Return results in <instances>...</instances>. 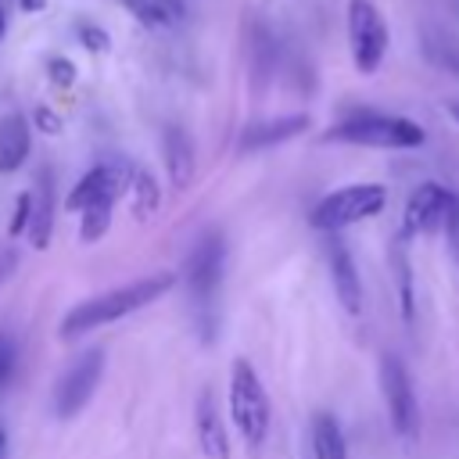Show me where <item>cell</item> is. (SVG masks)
<instances>
[{
	"mask_svg": "<svg viewBox=\"0 0 459 459\" xmlns=\"http://www.w3.org/2000/svg\"><path fill=\"white\" fill-rule=\"evenodd\" d=\"M194 427H197V445L208 459H230V437H226V423L219 416V405L212 398V391H201L197 398V412H194Z\"/></svg>",
	"mask_w": 459,
	"mask_h": 459,
	"instance_id": "cell-13",
	"label": "cell"
},
{
	"mask_svg": "<svg viewBox=\"0 0 459 459\" xmlns=\"http://www.w3.org/2000/svg\"><path fill=\"white\" fill-rule=\"evenodd\" d=\"M448 115L459 122V100H448Z\"/></svg>",
	"mask_w": 459,
	"mask_h": 459,
	"instance_id": "cell-24",
	"label": "cell"
},
{
	"mask_svg": "<svg viewBox=\"0 0 459 459\" xmlns=\"http://www.w3.org/2000/svg\"><path fill=\"white\" fill-rule=\"evenodd\" d=\"M230 416L240 430V437L258 448L269 434V420H273V409H269V394L258 380V373L251 369L247 359H237L233 362V377H230Z\"/></svg>",
	"mask_w": 459,
	"mask_h": 459,
	"instance_id": "cell-4",
	"label": "cell"
},
{
	"mask_svg": "<svg viewBox=\"0 0 459 459\" xmlns=\"http://www.w3.org/2000/svg\"><path fill=\"white\" fill-rule=\"evenodd\" d=\"M111 212H115V201H100V204L86 208V212H82V226H79V237H82L86 244L100 240V237H104V230L111 226Z\"/></svg>",
	"mask_w": 459,
	"mask_h": 459,
	"instance_id": "cell-19",
	"label": "cell"
},
{
	"mask_svg": "<svg viewBox=\"0 0 459 459\" xmlns=\"http://www.w3.org/2000/svg\"><path fill=\"white\" fill-rule=\"evenodd\" d=\"M161 154H165L169 183L176 190H186L194 183V172H197V151H194L190 133L183 126H169L165 136H161Z\"/></svg>",
	"mask_w": 459,
	"mask_h": 459,
	"instance_id": "cell-12",
	"label": "cell"
},
{
	"mask_svg": "<svg viewBox=\"0 0 459 459\" xmlns=\"http://www.w3.org/2000/svg\"><path fill=\"white\" fill-rule=\"evenodd\" d=\"M126 179H129V172H126L122 161H100V165H93V169L72 186L68 208H72V212H86V208H93V204H100V201H118V194L126 190Z\"/></svg>",
	"mask_w": 459,
	"mask_h": 459,
	"instance_id": "cell-10",
	"label": "cell"
},
{
	"mask_svg": "<svg viewBox=\"0 0 459 459\" xmlns=\"http://www.w3.org/2000/svg\"><path fill=\"white\" fill-rule=\"evenodd\" d=\"M4 29H7V18H4V7H0V36H4Z\"/></svg>",
	"mask_w": 459,
	"mask_h": 459,
	"instance_id": "cell-26",
	"label": "cell"
},
{
	"mask_svg": "<svg viewBox=\"0 0 459 459\" xmlns=\"http://www.w3.org/2000/svg\"><path fill=\"white\" fill-rule=\"evenodd\" d=\"M172 283H176L172 273H151V276L133 280V283H126V287L104 290V294H97V298H86V301H79V305L65 316L61 337H65V341H75V337H82V333H90V330H97V326H108V323H115V319H122V316H129V312H136V308L158 301L165 290H172Z\"/></svg>",
	"mask_w": 459,
	"mask_h": 459,
	"instance_id": "cell-1",
	"label": "cell"
},
{
	"mask_svg": "<svg viewBox=\"0 0 459 459\" xmlns=\"http://www.w3.org/2000/svg\"><path fill=\"white\" fill-rule=\"evenodd\" d=\"M387 208V186L380 183H348L333 194H326L316 208H312V226L337 233L344 226H355L362 219H373Z\"/></svg>",
	"mask_w": 459,
	"mask_h": 459,
	"instance_id": "cell-5",
	"label": "cell"
},
{
	"mask_svg": "<svg viewBox=\"0 0 459 459\" xmlns=\"http://www.w3.org/2000/svg\"><path fill=\"white\" fill-rule=\"evenodd\" d=\"M32 151V129L22 115L0 118V172H18Z\"/></svg>",
	"mask_w": 459,
	"mask_h": 459,
	"instance_id": "cell-14",
	"label": "cell"
},
{
	"mask_svg": "<svg viewBox=\"0 0 459 459\" xmlns=\"http://www.w3.org/2000/svg\"><path fill=\"white\" fill-rule=\"evenodd\" d=\"M445 237L452 244V255L459 258V194H452V204H448V215H445Z\"/></svg>",
	"mask_w": 459,
	"mask_h": 459,
	"instance_id": "cell-21",
	"label": "cell"
},
{
	"mask_svg": "<svg viewBox=\"0 0 459 459\" xmlns=\"http://www.w3.org/2000/svg\"><path fill=\"white\" fill-rule=\"evenodd\" d=\"M448 204H452V194L441 183H420L405 201L402 237H420V233H430L434 226H441L448 215Z\"/></svg>",
	"mask_w": 459,
	"mask_h": 459,
	"instance_id": "cell-9",
	"label": "cell"
},
{
	"mask_svg": "<svg viewBox=\"0 0 459 459\" xmlns=\"http://www.w3.org/2000/svg\"><path fill=\"white\" fill-rule=\"evenodd\" d=\"M348 43H351V61L362 75H373L384 65L391 32L373 0H348Z\"/></svg>",
	"mask_w": 459,
	"mask_h": 459,
	"instance_id": "cell-6",
	"label": "cell"
},
{
	"mask_svg": "<svg viewBox=\"0 0 459 459\" xmlns=\"http://www.w3.org/2000/svg\"><path fill=\"white\" fill-rule=\"evenodd\" d=\"M222 258H226V247H222V237L219 233H204L190 258H186V269H183V280H186V298H190V316H194V326L204 341L215 337V319H219V287H222Z\"/></svg>",
	"mask_w": 459,
	"mask_h": 459,
	"instance_id": "cell-2",
	"label": "cell"
},
{
	"mask_svg": "<svg viewBox=\"0 0 459 459\" xmlns=\"http://www.w3.org/2000/svg\"><path fill=\"white\" fill-rule=\"evenodd\" d=\"M122 4H126L140 22H147V25H169V22L176 18L161 0H122Z\"/></svg>",
	"mask_w": 459,
	"mask_h": 459,
	"instance_id": "cell-20",
	"label": "cell"
},
{
	"mask_svg": "<svg viewBox=\"0 0 459 459\" xmlns=\"http://www.w3.org/2000/svg\"><path fill=\"white\" fill-rule=\"evenodd\" d=\"M326 262H330V280H333L337 301H341L351 316H359V312H362V283H359V269H355V258H351V251L344 247V240L333 237V233H330V240H326Z\"/></svg>",
	"mask_w": 459,
	"mask_h": 459,
	"instance_id": "cell-11",
	"label": "cell"
},
{
	"mask_svg": "<svg viewBox=\"0 0 459 459\" xmlns=\"http://www.w3.org/2000/svg\"><path fill=\"white\" fill-rule=\"evenodd\" d=\"M301 129H308V115H287V118H273V122L251 126V129H244V136H240V151H262V147L283 143V140L298 136Z\"/></svg>",
	"mask_w": 459,
	"mask_h": 459,
	"instance_id": "cell-15",
	"label": "cell"
},
{
	"mask_svg": "<svg viewBox=\"0 0 459 459\" xmlns=\"http://www.w3.org/2000/svg\"><path fill=\"white\" fill-rule=\"evenodd\" d=\"M11 373H14V344L0 333V384H7Z\"/></svg>",
	"mask_w": 459,
	"mask_h": 459,
	"instance_id": "cell-22",
	"label": "cell"
},
{
	"mask_svg": "<svg viewBox=\"0 0 459 459\" xmlns=\"http://www.w3.org/2000/svg\"><path fill=\"white\" fill-rule=\"evenodd\" d=\"M22 7H39V0H22Z\"/></svg>",
	"mask_w": 459,
	"mask_h": 459,
	"instance_id": "cell-27",
	"label": "cell"
},
{
	"mask_svg": "<svg viewBox=\"0 0 459 459\" xmlns=\"http://www.w3.org/2000/svg\"><path fill=\"white\" fill-rule=\"evenodd\" d=\"M50 222H54V190H50V176H39V190L32 197V212H29V240L36 247H47L50 240Z\"/></svg>",
	"mask_w": 459,
	"mask_h": 459,
	"instance_id": "cell-16",
	"label": "cell"
},
{
	"mask_svg": "<svg viewBox=\"0 0 459 459\" xmlns=\"http://www.w3.org/2000/svg\"><path fill=\"white\" fill-rule=\"evenodd\" d=\"M312 448H316V459H348L344 434L330 412H319L312 420Z\"/></svg>",
	"mask_w": 459,
	"mask_h": 459,
	"instance_id": "cell-17",
	"label": "cell"
},
{
	"mask_svg": "<svg viewBox=\"0 0 459 459\" xmlns=\"http://www.w3.org/2000/svg\"><path fill=\"white\" fill-rule=\"evenodd\" d=\"M100 373H104V351H100V348L79 355V359L65 369V377L57 380V387H54V412H57L61 420H72L75 412H82V409L90 405L97 384H100Z\"/></svg>",
	"mask_w": 459,
	"mask_h": 459,
	"instance_id": "cell-8",
	"label": "cell"
},
{
	"mask_svg": "<svg viewBox=\"0 0 459 459\" xmlns=\"http://www.w3.org/2000/svg\"><path fill=\"white\" fill-rule=\"evenodd\" d=\"M380 387H384V402H387V416H391L394 434L402 441H412L420 434V402H416L409 369L402 366L398 355L380 359Z\"/></svg>",
	"mask_w": 459,
	"mask_h": 459,
	"instance_id": "cell-7",
	"label": "cell"
},
{
	"mask_svg": "<svg viewBox=\"0 0 459 459\" xmlns=\"http://www.w3.org/2000/svg\"><path fill=\"white\" fill-rule=\"evenodd\" d=\"M4 452H7V437H4V430H0V459H4Z\"/></svg>",
	"mask_w": 459,
	"mask_h": 459,
	"instance_id": "cell-25",
	"label": "cell"
},
{
	"mask_svg": "<svg viewBox=\"0 0 459 459\" xmlns=\"http://www.w3.org/2000/svg\"><path fill=\"white\" fill-rule=\"evenodd\" d=\"M133 215L136 219H151L154 208H158V186H154V176L147 169H136L133 172Z\"/></svg>",
	"mask_w": 459,
	"mask_h": 459,
	"instance_id": "cell-18",
	"label": "cell"
},
{
	"mask_svg": "<svg viewBox=\"0 0 459 459\" xmlns=\"http://www.w3.org/2000/svg\"><path fill=\"white\" fill-rule=\"evenodd\" d=\"M161 4H165V7H169V11H172V14H176V18H179V14H183V0H161Z\"/></svg>",
	"mask_w": 459,
	"mask_h": 459,
	"instance_id": "cell-23",
	"label": "cell"
},
{
	"mask_svg": "<svg viewBox=\"0 0 459 459\" xmlns=\"http://www.w3.org/2000/svg\"><path fill=\"white\" fill-rule=\"evenodd\" d=\"M326 140L337 143H359V147H380V151H412L427 140L423 126L402 115H355L337 122Z\"/></svg>",
	"mask_w": 459,
	"mask_h": 459,
	"instance_id": "cell-3",
	"label": "cell"
}]
</instances>
